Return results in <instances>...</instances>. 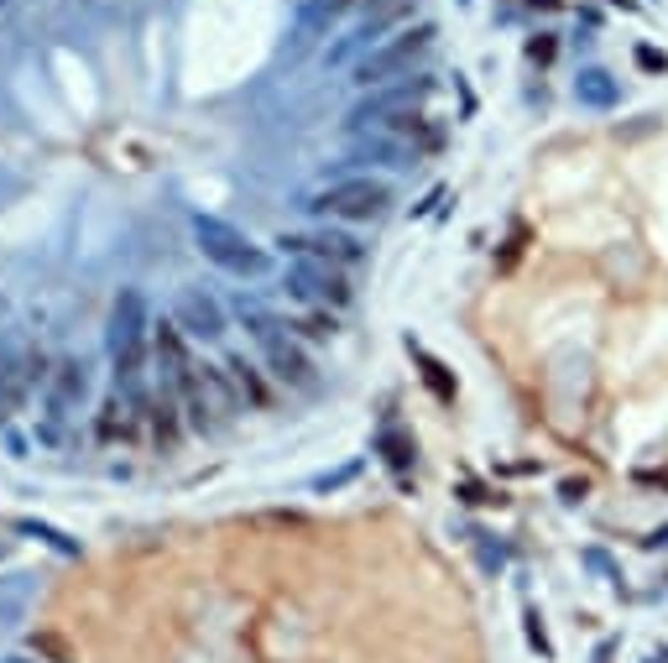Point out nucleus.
Wrapping results in <instances>:
<instances>
[{
  "label": "nucleus",
  "instance_id": "nucleus-11",
  "mask_svg": "<svg viewBox=\"0 0 668 663\" xmlns=\"http://www.w3.org/2000/svg\"><path fill=\"white\" fill-rule=\"evenodd\" d=\"M392 21H397V6H376V11H371L366 21H360V26H355L351 37L340 42V47H330V53H324V63H355V58H366L371 47H381V32H387Z\"/></svg>",
  "mask_w": 668,
  "mask_h": 663
},
{
  "label": "nucleus",
  "instance_id": "nucleus-6",
  "mask_svg": "<svg viewBox=\"0 0 668 663\" xmlns=\"http://www.w3.org/2000/svg\"><path fill=\"white\" fill-rule=\"evenodd\" d=\"M246 324H251V335L256 345H261V356H267V366H272V377L277 382H288V387H314V361L303 356V345L288 335L293 324H282L272 319V314H246Z\"/></svg>",
  "mask_w": 668,
  "mask_h": 663
},
{
  "label": "nucleus",
  "instance_id": "nucleus-13",
  "mask_svg": "<svg viewBox=\"0 0 668 663\" xmlns=\"http://www.w3.org/2000/svg\"><path fill=\"white\" fill-rule=\"evenodd\" d=\"M355 0H303V11H298V26H293V47L303 53L309 42L319 37V32H330L334 17H345Z\"/></svg>",
  "mask_w": 668,
  "mask_h": 663
},
{
  "label": "nucleus",
  "instance_id": "nucleus-8",
  "mask_svg": "<svg viewBox=\"0 0 668 663\" xmlns=\"http://www.w3.org/2000/svg\"><path fill=\"white\" fill-rule=\"evenodd\" d=\"M173 324L188 340H219L225 335V308H219L204 287H183L173 298Z\"/></svg>",
  "mask_w": 668,
  "mask_h": 663
},
{
  "label": "nucleus",
  "instance_id": "nucleus-19",
  "mask_svg": "<svg viewBox=\"0 0 668 663\" xmlns=\"http://www.w3.org/2000/svg\"><path fill=\"white\" fill-rule=\"evenodd\" d=\"M21 533H32V539H42L47 543V548H58V554H68V559H74V554H79V543L68 539V533H58V528H47V523H32V518H21Z\"/></svg>",
  "mask_w": 668,
  "mask_h": 663
},
{
  "label": "nucleus",
  "instance_id": "nucleus-4",
  "mask_svg": "<svg viewBox=\"0 0 668 663\" xmlns=\"http://www.w3.org/2000/svg\"><path fill=\"white\" fill-rule=\"evenodd\" d=\"M439 37V26L433 21H418V26H402L397 37H387L381 47H371L366 58L355 63V84L360 89H376V84H392V79H408V68H413L423 53L433 47Z\"/></svg>",
  "mask_w": 668,
  "mask_h": 663
},
{
  "label": "nucleus",
  "instance_id": "nucleus-10",
  "mask_svg": "<svg viewBox=\"0 0 668 663\" xmlns=\"http://www.w3.org/2000/svg\"><path fill=\"white\" fill-rule=\"evenodd\" d=\"M282 251H293V257H319V262H334V267H351L360 262L366 251H360V241H351V236H334V230H319V236H282Z\"/></svg>",
  "mask_w": 668,
  "mask_h": 663
},
{
  "label": "nucleus",
  "instance_id": "nucleus-21",
  "mask_svg": "<svg viewBox=\"0 0 668 663\" xmlns=\"http://www.w3.org/2000/svg\"><path fill=\"white\" fill-rule=\"evenodd\" d=\"M230 371H236V382L246 387V392H251V402H267V387L256 382V371H251V366H246V361H230Z\"/></svg>",
  "mask_w": 668,
  "mask_h": 663
},
{
  "label": "nucleus",
  "instance_id": "nucleus-27",
  "mask_svg": "<svg viewBox=\"0 0 668 663\" xmlns=\"http://www.w3.org/2000/svg\"><path fill=\"white\" fill-rule=\"evenodd\" d=\"M0 6H6V0H0Z\"/></svg>",
  "mask_w": 668,
  "mask_h": 663
},
{
  "label": "nucleus",
  "instance_id": "nucleus-18",
  "mask_svg": "<svg viewBox=\"0 0 668 663\" xmlns=\"http://www.w3.org/2000/svg\"><path fill=\"white\" fill-rule=\"evenodd\" d=\"M408 350H413V356H418V366H423V382H429L433 392H439V402H450V398H454V382H450V377H444V366L433 361L429 350H423V345H413V340H408Z\"/></svg>",
  "mask_w": 668,
  "mask_h": 663
},
{
  "label": "nucleus",
  "instance_id": "nucleus-16",
  "mask_svg": "<svg viewBox=\"0 0 668 663\" xmlns=\"http://www.w3.org/2000/svg\"><path fill=\"white\" fill-rule=\"evenodd\" d=\"M32 601V575H17V580H0V632L17 622Z\"/></svg>",
  "mask_w": 668,
  "mask_h": 663
},
{
  "label": "nucleus",
  "instance_id": "nucleus-20",
  "mask_svg": "<svg viewBox=\"0 0 668 663\" xmlns=\"http://www.w3.org/2000/svg\"><path fill=\"white\" fill-rule=\"evenodd\" d=\"M37 648L47 653L53 663H74V648L63 643V638H53V632H37Z\"/></svg>",
  "mask_w": 668,
  "mask_h": 663
},
{
  "label": "nucleus",
  "instance_id": "nucleus-23",
  "mask_svg": "<svg viewBox=\"0 0 668 663\" xmlns=\"http://www.w3.org/2000/svg\"><path fill=\"white\" fill-rule=\"evenodd\" d=\"M637 68H648V74H668V53H658V47H637Z\"/></svg>",
  "mask_w": 668,
  "mask_h": 663
},
{
  "label": "nucleus",
  "instance_id": "nucleus-26",
  "mask_svg": "<svg viewBox=\"0 0 668 663\" xmlns=\"http://www.w3.org/2000/svg\"><path fill=\"white\" fill-rule=\"evenodd\" d=\"M6 663H26V659H6Z\"/></svg>",
  "mask_w": 668,
  "mask_h": 663
},
{
  "label": "nucleus",
  "instance_id": "nucleus-17",
  "mask_svg": "<svg viewBox=\"0 0 668 663\" xmlns=\"http://www.w3.org/2000/svg\"><path fill=\"white\" fill-rule=\"evenodd\" d=\"M381 455H387V465H392V470H408V465H413V455H418V444H413V434H408V428H381Z\"/></svg>",
  "mask_w": 668,
  "mask_h": 663
},
{
  "label": "nucleus",
  "instance_id": "nucleus-3",
  "mask_svg": "<svg viewBox=\"0 0 668 663\" xmlns=\"http://www.w3.org/2000/svg\"><path fill=\"white\" fill-rule=\"evenodd\" d=\"M387 204H392V183H381V178H340V183H330V188L309 194L303 209L319 215V220L360 225V220H381V215H387Z\"/></svg>",
  "mask_w": 668,
  "mask_h": 663
},
{
  "label": "nucleus",
  "instance_id": "nucleus-22",
  "mask_svg": "<svg viewBox=\"0 0 668 663\" xmlns=\"http://www.w3.org/2000/svg\"><path fill=\"white\" fill-rule=\"evenodd\" d=\"M293 329H303V335H309V340H330V335H334V319H330V314H314V319L293 324Z\"/></svg>",
  "mask_w": 668,
  "mask_h": 663
},
{
  "label": "nucleus",
  "instance_id": "nucleus-12",
  "mask_svg": "<svg viewBox=\"0 0 668 663\" xmlns=\"http://www.w3.org/2000/svg\"><path fill=\"white\" fill-rule=\"evenodd\" d=\"M32 382H37V366L26 356H0V423H11V413L26 402Z\"/></svg>",
  "mask_w": 668,
  "mask_h": 663
},
{
  "label": "nucleus",
  "instance_id": "nucleus-1",
  "mask_svg": "<svg viewBox=\"0 0 668 663\" xmlns=\"http://www.w3.org/2000/svg\"><path fill=\"white\" fill-rule=\"evenodd\" d=\"M105 350H110V366H116L120 398H137L147 350H152V319H147V293L141 287H120L116 293L110 324H105Z\"/></svg>",
  "mask_w": 668,
  "mask_h": 663
},
{
  "label": "nucleus",
  "instance_id": "nucleus-25",
  "mask_svg": "<svg viewBox=\"0 0 668 663\" xmlns=\"http://www.w3.org/2000/svg\"><path fill=\"white\" fill-rule=\"evenodd\" d=\"M528 58H532V63H549V58H553V37H532V42H528Z\"/></svg>",
  "mask_w": 668,
  "mask_h": 663
},
{
  "label": "nucleus",
  "instance_id": "nucleus-9",
  "mask_svg": "<svg viewBox=\"0 0 668 663\" xmlns=\"http://www.w3.org/2000/svg\"><path fill=\"white\" fill-rule=\"evenodd\" d=\"M351 162H381V167H413L418 162V146L408 137H397L387 126H371L351 141Z\"/></svg>",
  "mask_w": 668,
  "mask_h": 663
},
{
  "label": "nucleus",
  "instance_id": "nucleus-7",
  "mask_svg": "<svg viewBox=\"0 0 668 663\" xmlns=\"http://www.w3.org/2000/svg\"><path fill=\"white\" fill-rule=\"evenodd\" d=\"M288 293L303 303H319V308H345L351 303V282L334 262H319V257H298L288 267Z\"/></svg>",
  "mask_w": 668,
  "mask_h": 663
},
{
  "label": "nucleus",
  "instance_id": "nucleus-5",
  "mask_svg": "<svg viewBox=\"0 0 668 663\" xmlns=\"http://www.w3.org/2000/svg\"><path fill=\"white\" fill-rule=\"evenodd\" d=\"M433 95V79L429 74H408V79H392V84H376L366 89L360 100L351 105V131H371V126H392L402 116H418V105Z\"/></svg>",
  "mask_w": 668,
  "mask_h": 663
},
{
  "label": "nucleus",
  "instance_id": "nucleus-2",
  "mask_svg": "<svg viewBox=\"0 0 668 663\" xmlns=\"http://www.w3.org/2000/svg\"><path fill=\"white\" fill-rule=\"evenodd\" d=\"M194 246L204 262H215L219 272H230V278H261L267 267H272V257L261 251V246L240 230V225L219 220V215H194Z\"/></svg>",
  "mask_w": 668,
  "mask_h": 663
},
{
  "label": "nucleus",
  "instance_id": "nucleus-15",
  "mask_svg": "<svg viewBox=\"0 0 668 663\" xmlns=\"http://www.w3.org/2000/svg\"><path fill=\"white\" fill-rule=\"evenodd\" d=\"M84 392H89V382H84V366L79 361H63L58 371H53V413H68L74 402H84Z\"/></svg>",
  "mask_w": 668,
  "mask_h": 663
},
{
  "label": "nucleus",
  "instance_id": "nucleus-14",
  "mask_svg": "<svg viewBox=\"0 0 668 663\" xmlns=\"http://www.w3.org/2000/svg\"><path fill=\"white\" fill-rule=\"evenodd\" d=\"M574 100L590 105V110H611V105L622 100V89L611 79L606 68H580V79H574Z\"/></svg>",
  "mask_w": 668,
  "mask_h": 663
},
{
  "label": "nucleus",
  "instance_id": "nucleus-24",
  "mask_svg": "<svg viewBox=\"0 0 668 663\" xmlns=\"http://www.w3.org/2000/svg\"><path fill=\"white\" fill-rule=\"evenodd\" d=\"M355 470H360V465H345V470H334V476H314V491H334V486H345V481H355Z\"/></svg>",
  "mask_w": 668,
  "mask_h": 663
}]
</instances>
